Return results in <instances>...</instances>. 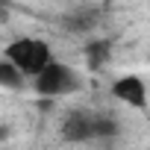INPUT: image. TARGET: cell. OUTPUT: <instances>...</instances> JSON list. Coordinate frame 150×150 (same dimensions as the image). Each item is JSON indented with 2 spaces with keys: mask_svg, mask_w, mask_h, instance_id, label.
Instances as JSON below:
<instances>
[{
  "mask_svg": "<svg viewBox=\"0 0 150 150\" xmlns=\"http://www.w3.org/2000/svg\"><path fill=\"white\" fill-rule=\"evenodd\" d=\"M77 88H80V80L74 74V68L65 62H56V59H50L33 77V91L38 97H65Z\"/></svg>",
  "mask_w": 150,
  "mask_h": 150,
  "instance_id": "cell-2",
  "label": "cell"
},
{
  "mask_svg": "<svg viewBox=\"0 0 150 150\" xmlns=\"http://www.w3.org/2000/svg\"><path fill=\"white\" fill-rule=\"evenodd\" d=\"M86 59L91 68H100L109 59V41H88L86 44Z\"/></svg>",
  "mask_w": 150,
  "mask_h": 150,
  "instance_id": "cell-6",
  "label": "cell"
},
{
  "mask_svg": "<svg viewBox=\"0 0 150 150\" xmlns=\"http://www.w3.org/2000/svg\"><path fill=\"white\" fill-rule=\"evenodd\" d=\"M65 24H68L74 33H80V30H91V27L97 24V18H94V12H74Z\"/></svg>",
  "mask_w": 150,
  "mask_h": 150,
  "instance_id": "cell-7",
  "label": "cell"
},
{
  "mask_svg": "<svg viewBox=\"0 0 150 150\" xmlns=\"http://www.w3.org/2000/svg\"><path fill=\"white\" fill-rule=\"evenodd\" d=\"M3 135H6V129H3V127H0V138H3Z\"/></svg>",
  "mask_w": 150,
  "mask_h": 150,
  "instance_id": "cell-8",
  "label": "cell"
},
{
  "mask_svg": "<svg viewBox=\"0 0 150 150\" xmlns=\"http://www.w3.org/2000/svg\"><path fill=\"white\" fill-rule=\"evenodd\" d=\"M0 6H3V0H0Z\"/></svg>",
  "mask_w": 150,
  "mask_h": 150,
  "instance_id": "cell-9",
  "label": "cell"
},
{
  "mask_svg": "<svg viewBox=\"0 0 150 150\" xmlns=\"http://www.w3.org/2000/svg\"><path fill=\"white\" fill-rule=\"evenodd\" d=\"M3 59L18 68V74H21L24 80H33L53 56H50L47 41H41V38H27V35H24V38H15V41L6 47Z\"/></svg>",
  "mask_w": 150,
  "mask_h": 150,
  "instance_id": "cell-1",
  "label": "cell"
},
{
  "mask_svg": "<svg viewBox=\"0 0 150 150\" xmlns=\"http://www.w3.org/2000/svg\"><path fill=\"white\" fill-rule=\"evenodd\" d=\"M0 86L3 88H21L24 86V77L18 74V68L6 59H0Z\"/></svg>",
  "mask_w": 150,
  "mask_h": 150,
  "instance_id": "cell-5",
  "label": "cell"
},
{
  "mask_svg": "<svg viewBox=\"0 0 150 150\" xmlns=\"http://www.w3.org/2000/svg\"><path fill=\"white\" fill-rule=\"evenodd\" d=\"M112 94H115L121 103L132 106V109H144V106H147V88H144V80L135 77V74L118 77L115 86H112Z\"/></svg>",
  "mask_w": 150,
  "mask_h": 150,
  "instance_id": "cell-3",
  "label": "cell"
},
{
  "mask_svg": "<svg viewBox=\"0 0 150 150\" xmlns=\"http://www.w3.org/2000/svg\"><path fill=\"white\" fill-rule=\"evenodd\" d=\"M62 135L68 141H88L94 138V118L88 112H71L62 124Z\"/></svg>",
  "mask_w": 150,
  "mask_h": 150,
  "instance_id": "cell-4",
  "label": "cell"
}]
</instances>
